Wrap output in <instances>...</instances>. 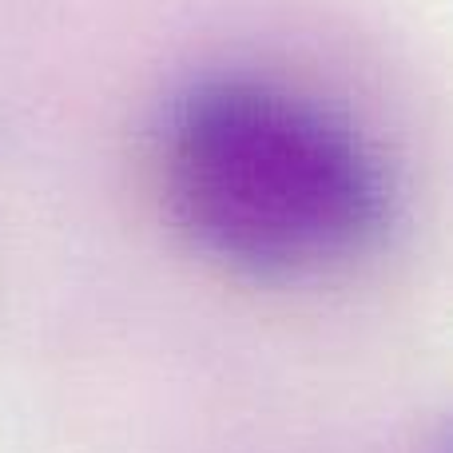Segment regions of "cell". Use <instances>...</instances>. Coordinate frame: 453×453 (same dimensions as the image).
I'll list each match as a JSON object with an SVG mask.
<instances>
[{
	"mask_svg": "<svg viewBox=\"0 0 453 453\" xmlns=\"http://www.w3.org/2000/svg\"><path fill=\"white\" fill-rule=\"evenodd\" d=\"M180 231L255 279H314L378 242L390 188L366 143L319 104L242 76L199 80L159 127Z\"/></svg>",
	"mask_w": 453,
	"mask_h": 453,
	"instance_id": "cell-1",
	"label": "cell"
}]
</instances>
